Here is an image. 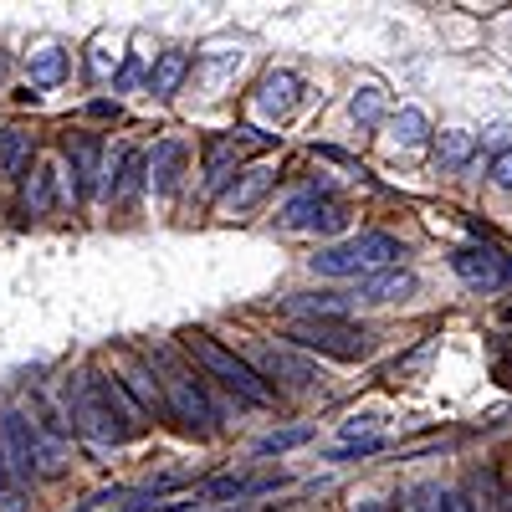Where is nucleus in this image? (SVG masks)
Segmentation results:
<instances>
[{"label":"nucleus","instance_id":"obj_21","mask_svg":"<svg viewBox=\"0 0 512 512\" xmlns=\"http://www.w3.org/2000/svg\"><path fill=\"white\" fill-rule=\"evenodd\" d=\"M31 82H36V88H57V82L72 72V57L62 52V47H41V52H31Z\"/></svg>","mask_w":512,"mask_h":512},{"label":"nucleus","instance_id":"obj_5","mask_svg":"<svg viewBox=\"0 0 512 512\" xmlns=\"http://www.w3.org/2000/svg\"><path fill=\"white\" fill-rule=\"evenodd\" d=\"M159 390H164V415H175L185 431H195V436H216V431H221V410H216V400L205 395L200 374L164 369Z\"/></svg>","mask_w":512,"mask_h":512},{"label":"nucleus","instance_id":"obj_16","mask_svg":"<svg viewBox=\"0 0 512 512\" xmlns=\"http://www.w3.org/2000/svg\"><path fill=\"white\" fill-rule=\"evenodd\" d=\"M272 180H277V175H272L267 164H251L246 175H241V180H236V185L226 190L221 210H231V216H241V210H251V205H262V195L272 190Z\"/></svg>","mask_w":512,"mask_h":512},{"label":"nucleus","instance_id":"obj_32","mask_svg":"<svg viewBox=\"0 0 512 512\" xmlns=\"http://www.w3.org/2000/svg\"><path fill=\"white\" fill-rule=\"evenodd\" d=\"M88 113H93V118H113V113H118V103H93Z\"/></svg>","mask_w":512,"mask_h":512},{"label":"nucleus","instance_id":"obj_20","mask_svg":"<svg viewBox=\"0 0 512 512\" xmlns=\"http://www.w3.org/2000/svg\"><path fill=\"white\" fill-rule=\"evenodd\" d=\"M26 164H31V134H26V128H16V123L0 128V175L16 180Z\"/></svg>","mask_w":512,"mask_h":512},{"label":"nucleus","instance_id":"obj_24","mask_svg":"<svg viewBox=\"0 0 512 512\" xmlns=\"http://www.w3.org/2000/svg\"><path fill=\"white\" fill-rule=\"evenodd\" d=\"M395 128V144H425V134H431V118H425V108H400L390 118Z\"/></svg>","mask_w":512,"mask_h":512},{"label":"nucleus","instance_id":"obj_13","mask_svg":"<svg viewBox=\"0 0 512 512\" xmlns=\"http://www.w3.org/2000/svg\"><path fill=\"white\" fill-rule=\"evenodd\" d=\"M323 210H328V190H323V185H308V190L287 195V205L277 210V221H282L287 231H313Z\"/></svg>","mask_w":512,"mask_h":512},{"label":"nucleus","instance_id":"obj_10","mask_svg":"<svg viewBox=\"0 0 512 512\" xmlns=\"http://www.w3.org/2000/svg\"><path fill=\"white\" fill-rule=\"evenodd\" d=\"M67 159H72V195L88 200L103 175V144L93 134H67Z\"/></svg>","mask_w":512,"mask_h":512},{"label":"nucleus","instance_id":"obj_6","mask_svg":"<svg viewBox=\"0 0 512 512\" xmlns=\"http://www.w3.org/2000/svg\"><path fill=\"white\" fill-rule=\"evenodd\" d=\"M451 267L466 287H477V292H497V287L512 282V256H502L492 246H461L451 256Z\"/></svg>","mask_w":512,"mask_h":512},{"label":"nucleus","instance_id":"obj_26","mask_svg":"<svg viewBox=\"0 0 512 512\" xmlns=\"http://www.w3.org/2000/svg\"><path fill=\"white\" fill-rule=\"evenodd\" d=\"M379 451H384V441L379 436H364V441H349V446L328 451V461H364V456H379Z\"/></svg>","mask_w":512,"mask_h":512},{"label":"nucleus","instance_id":"obj_19","mask_svg":"<svg viewBox=\"0 0 512 512\" xmlns=\"http://www.w3.org/2000/svg\"><path fill=\"white\" fill-rule=\"evenodd\" d=\"M190 72V52H164L154 67H149V93L154 98H175L180 93V82Z\"/></svg>","mask_w":512,"mask_h":512},{"label":"nucleus","instance_id":"obj_25","mask_svg":"<svg viewBox=\"0 0 512 512\" xmlns=\"http://www.w3.org/2000/svg\"><path fill=\"white\" fill-rule=\"evenodd\" d=\"M303 441H313V425H292V431H272L262 446H256V456H282V451L303 446Z\"/></svg>","mask_w":512,"mask_h":512},{"label":"nucleus","instance_id":"obj_7","mask_svg":"<svg viewBox=\"0 0 512 512\" xmlns=\"http://www.w3.org/2000/svg\"><path fill=\"white\" fill-rule=\"evenodd\" d=\"M0 456H6V472L16 477H36L41 472V431L21 415V410H6V436H0Z\"/></svg>","mask_w":512,"mask_h":512},{"label":"nucleus","instance_id":"obj_30","mask_svg":"<svg viewBox=\"0 0 512 512\" xmlns=\"http://www.w3.org/2000/svg\"><path fill=\"white\" fill-rule=\"evenodd\" d=\"M446 512H482V507L466 497V492H446Z\"/></svg>","mask_w":512,"mask_h":512},{"label":"nucleus","instance_id":"obj_27","mask_svg":"<svg viewBox=\"0 0 512 512\" xmlns=\"http://www.w3.org/2000/svg\"><path fill=\"white\" fill-rule=\"evenodd\" d=\"M344 226H349V210L338 205V200H328V210L318 216V226H313V231H344Z\"/></svg>","mask_w":512,"mask_h":512},{"label":"nucleus","instance_id":"obj_28","mask_svg":"<svg viewBox=\"0 0 512 512\" xmlns=\"http://www.w3.org/2000/svg\"><path fill=\"white\" fill-rule=\"evenodd\" d=\"M492 185H502V190H512V144L492 159Z\"/></svg>","mask_w":512,"mask_h":512},{"label":"nucleus","instance_id":"obj_17","mask_svg":"<svg viewBox=\"0 0 512 512\" xmlns=\"http://www.w3.org/2000/svg\"><path fill=\"white\" fill-rule=\"evenodd\" d=\"M349 303H354L349 292H292V297H282L287 313H308V318H338Z\"/></svg>","mask_w":512,"mask_h":512},{"label":"nucleus","instance_id":"obj_23","mask_svg":"<svg viewBox=\"0 0 512 512\" xmlns=\"http://www.w3.org/2000/svg\"><path fill=\"white\" fill-rule=\"evenodd\" d=\"M349 118H354L359 128H369V123L384 118V88H379V82H364V88H354V98H349Z\"/></svg>","mask_w":512,"mask_h":512},{"label":"nucleus","instance_id":"obj_8","mask_svg":"<svg viewBox=\"0 0 512 512\" xmlns=\"http://www.w3.org/2000/svg\"><path fill=\"white\" fill-rule=\"evenodd\" d=\"M415 292H420V277L410 267H379V272L359 277V287L349 297L354 303H369V308H384V303H405Z\"/></svg>","mask_w":512,"mask_h":512},{"label":"nucleus","instance_id":"obj_9","mask_svg":"<svg viewBox=\"0 0 512 512\" xmlns=\"http://www.w3.org/2000/svg\"><path fill=\"white\" fill-rule=\"evenodd\" d=\"M256 374H262V379H282L287 390H297V395L323 390V369L308 364L297 349H267V354H262V369H256Z\"/></svg>","mask_w":512,"mask_h":512},{"label":"nucleus","instance_id":"obj_4","mask_svg":"<svg viewBox=\"0 0 512 512\" xmlns=\"http://www.w3.org/2000/svg\"><path fill=\"white\" fill-rule=\"evenodd\" d=\"M292 349L303 354H323V359H338V364H359L369 359V333L349 318H303L287 328Z\"/></svg>","mask_w":512,"mask_h":512},{"label":"nucleus","instance_id":"obj_12","mask_svg":"<svg viewBox=\"0 0 512 512\" xmlns=\"http://www.w3.org/2000/svg\"><path fill=\"white\" fill-rule=\"evenodd\" d=\"M118 379V390L134 400V410L139 415H154V410H164V390L154 384V374L144 369V364H134V359H123V369L113 374Z\"/></svg>","mask_w":512,"mask_h":512},{"label":"nucleus","instance_id":"obj_18","mask_svg":"<svg viewBox=\"0 0 512 512\" xmlns=\"http://www.w3.org/2000/svg\"><path fill=\"white\" fill-rule=\"evenodd\" d=\"M21 205H26V216H52V205H57V169L52 164H36L31 169Z\"/></svg>","mask_w":512,"mask_h":512},{"label":"nucleus","instance_id":"obj_2","mask_svg":"<svg viewBox=\"0 0 512 512\" xmlns=\"http://www.w3.org/2000/svg\"><path fill=\"white\" fill-rule=\"evenodd\" d=\"M180 349L190 354V364H195L205 379H216L221 390H231L241 405H272V400H277V395H272V384L256 374V364H246L241 354H231L226 344H216L210 333L190 328V333L180 338Z\"/></svg>","mask_w":512,"mask_h":512},{"label":"nucleus","instance_id":"obj_3","mask_svg":"<svg viewBox=\"0 0 512 512\" xmlns=\"http://www.w3.org/2000/svg\"><path fill=\"white\" fill-rule=\"evenodd\" d=\"M395 256H400V241L390 231H359L338 246H323L313 256V272L318 277H369L379 267H395Z\"/></svg>","mask_w":512,"mask_h":512},{"label":"nucleus","instance_id":"obj_11","mask_svg":"<svg viewBox=\"0 0 512 512\" xmlns=\"http://www.w3.org/2000/svg\"><path fill=\"white\" fill-rule=\"evenodd\" d=\"M185 159H190V149H185L180 139H159L154 154H144V175H149L154 195H175V190H180Z\"/></svg>","mask_w":512,"mask_h":512},{"label":"nucleus","instance_id":"obj_1","mask_svg":"<svg viewBox=\"0 0 512 512\" xmlns=\"http://www.w3.org/2000/svg\"><path fill=\"white\" fill-rule=\"evenodd\" d=\"M67 415H72L77 431L98 446H123V441L144 436V415L134 410V400L118 390V379H108L98 369H88L67 390Z\"/></svg>","mask_w":512,"mask_h":512},{"label":"nucleus","instance_id":"obj_29","mask_svg":"<svg viewBox=\"0 0 512 512\" xmlns=\"http://www.w3.org/2000/svg\"><path fill=\"white\" fill-rule=\"evenodd\" d=\"M139 72H144V62H139V57H128V62H123V72L113 77V93H128V88L139 82Z\"/></svg>","mask_w":512,"mask_h":512},{"label":"nucleus","instance_id":"obj_33","mask_svg":"<svg viewBox=\"0 0 512 512\" xmlns=\"http://www.w3.org/2000/svg\"><path fill=\"white\" fill-rule=\"evenodd\" d=\"M11 487V472H6V456H0V492H6Z\"/></svg>","mask_w":512,"mask_h":512},{"label":"nucleus","instance_id":"obj_34","mask_svg":"<svg viewBox=\"0 0 512 512\" xmlns=\"http://www.w3.org/2000/svg\"><path fill=\"white\" fill-rule=\"evenodd\" d=\"M0 82H6V57H0Z\"/></svg>","mask_w":512,"mask_h":512},{"label":"nucleus","instance_id":"obj_31","mask_svg":"<svg viewBox=\"0 0 512 512\" xmlns=\"http://www.w3.org/2000/svg\"><path fill=\"white\" fill-rule=\"evenodd\" d=\"M354 512H395L390 502H354Z\"/></svg>","mask_w":512,"mask_h":512},{"label":"nucleus","instance_id":"obj_14","mask_svg":"<svg viewBox=\"0 0 512 512\" xmlns=\"http://www.w3.org/2000/svg\"><path fill=\"white\" fill-rule=\"evenodd\" d=\"M144 185H149L144 154H139V149H123V154H118V175H108V200H113V205H134Z\"/></svg>","mask_w":512,"mask_h":512},{"label":"nucleus","instance_id":"obj_15","mask_svg":"<svg viewBox=\"0 0 512 512\" xmlns=\"http://www.w3.org/2000/svg\"><path fill=\"white\" fill-rule=\"evenodd\" d=\"M297 93H303V82H297L292 72H267L262 88H256V108H262L267 118H287Z\"/></svg>","mask_w":512,"mask_h":512},{"label":"nucleus","instance_id":"obj_22","mask_svg":"<svg viewBox=\"0 0 512 512\" xmlns=\"http://www.w3.org/2000/svg\"><path fill=\"white\" fill-rule=\"evenodd\" d=\"M472 154H477V134H472V128H446V134L436 139V164L441 169H461Z\"/></svg>","mask_w":512,"mask_h":512}]
</instances>
